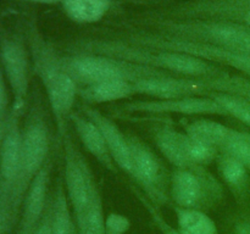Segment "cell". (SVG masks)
I'll return each instance as SVG.
<instances>
[{"mask_svg": "<svg viewBox=\"0 0 250 234\" xmlns=\"http://www.w3.org/2000/svg\"><path fill=\"white\" fill-rule=\"evenodd\" d=\"M95 53L142 66L158 68L181 77L210 78L225 73L219 66L188 54L160 49L138 48L121 44L98 43L93 46Z\"/></svg>", "mask_w": 250, "mask_h": 234, "instance_id": "1", "label": "cell"}, {"mask_svg": "<svg viewBox=\"0 0 250 234\" xmlns=\"http://www.w3.org/2000/svg\"><path fill=\"white\" fill-rule=\"evenodd\" d=\"M50 148L49 132L39 106H32L22 128L21 165L17 182L10 195V207L15 218H19L24 194L43 166L48 162Z\"/></svg>", "mask_w": 250, "mask_h": 234, "instance_id": "2", "label": "cell"}, {"mask_svg": "<svg viewBox=\"0 0 250 234\" xmlns=\"http://www.w3.org/2000/svg\"><path fill=\"white\" fill-rule=\"evenodd\" d=\"M60 65L77 84L84 87L106 80L121 79L134 83L146 78L170 75L158 68L137 65L100 54L62 58H60Z\"/></svg>", "mask_w": 250, "mask_h": 234, "instance_id": "3", "label": "cell"}, {"mask_svg": "<svg viewBox=\"0 0 250 234\" xmlns=\"http://www.w3.org/2000/svg\"><path fill=\"white\" fill-rule=\"evenodd\" d=\"M33 70L41 79L51 112L55 117L60 136L66 133V119L70 117L78 94L77 83L60 65V58L53 55L46 46H32Z\"/></svg>", "mask_w": 250, "mask_h": 234, "instance_id": "4", "label": "cell"}, {"mask_svg": "<svg viewBox=\"0 0 250 234\" xmlns=\"http://www.w3.org/2000/svg\"><path fill=\"white\" fill-rule=\"evenodd\" d=\"M224 189L205 166L175 168L170 176V196L176 206L207 212L222 199Z\"/></svg>", "mask_w": 250, "mask_h": 234, "instance_id": "5", "label": "cell"}, {"mask_svg": "<svg viewBox=\"0 0 250 234\" xmlns=\"http://www.w3.org/2000/svg\"><path fill=\"white\" fill-rule=\"evenodd\" d=\"M131 148L133 172L132 178L143 188L144 195L153 204L160 207L167 205L170 195L167 193L166 170L156 154L137 136H127Z\"/></svg>", "mask_w": 250, "mask_h": 234, "instance_id": "6", "label": "cell"}, {"mask_svg": "<svg viewBox=\"0 0 250 234\" xmlns=\"http://www.w3.org/2000/svg\"><path fill=\"white\" fill-rule=\"evenodd\" d=\"M63 139V185L72 209L73 217H78L89 204L93 194L98 190L92 170L82 154L76 148L70 134Z\"/></svg>", "mask_w": 250, "mask_h": 234, "instance_id": "7", "label": "cell"}, {"mask_svg": "<svg viewBox=\"0 0 250 234\" xmlns=\"http://www.w3.org/2000/svg\"><path fill=\"white\" fill-rule=\"evenodd\" d=\"M167 28L181 36L199 38L197 41L227 50L250 54V28L227 22L172 23Z\"/></svg>", "mask_w": 250, "mask_h": 234, "instance_id": "8", "label": "cell"}, {"mask_svg": "<svg viewBox=\"0 0 250 234\" xmlns=\"http://www.w3.org/2000/svg\"><path fill=\"white\" fill-rule=\"evenodd\" d=\"M0 63L14 99L11 109L22 114L26 106L31 83L28 51L17 39H2L0 43Z\"/></svg>", "mask_w": 250, "mask_h": 234, "instance_id": "9", "label": "cell"}, {"mask_svg": "<svg viewBox=\"0 0 250 234\" xmlns=\"http://www.w3.org/2000/svg\"><path fill=\"white\" fill-rule=\"evenodd\" d=\"M124 112H142V114H180L189 116L219 115L229 116L224 107L209 95H190V97L172 98V99L138 100L122 105Z\"/></svg>", "mask_w": 250, "mask_h": 234, "instance_id": "10", "label": "cell"}, {"mask_svg": "<svg viewBox=\"0 0 250 234\" xmlns=\"http://www.w3.org/2000/svg\"><path fill=\"white\" fill-rule=\"evenodd\" d=\"M21 112L10 110L0 146V200L10 205V195L17 182L21 165L22 128ZM15 217V216H14Z\"/></svg>", "mask_w": 250, "mask_h": 234, "instance_id": "11", "label": "cell"}, {"mask_svg": "<svg viewBox=\"0 0 250 234\" xmlns=\"http://www.w3.org/2000/svg\"><path fill=\"white\" fill-rule=\"evenodd\" d=\"M51 162L43 166L38 175L32 180L24 194L20 210L17 234H34L48 209V187Z\"/></svg>", "mask_w": 250, "mask_h": 234, "instance_id": "12", "label": "cell"}, {"mask_svg": "<svg viewBox=\"0 0 250 234\" xmlns=\"http://www.w3.org/2000/svg\"><path fill=\"white\" fill-rule=\"evenodd\" d=\"M137 94L148 95L155 99L207 95L209 89L203 78L181 77V76L163 75L146 78L133 83Z\"/></svg>", "mask_w": 250, "mask_h": 234, "instance_id": "13", "label": "cell"}, {"mask_svg": "<svg viewBox=\"0 0 250 234\" xmlns=\"http://www.w3.org/2000/svg\"><path fill=\"white\" fill-rule=\"evenodd\" d=\"M84 112L85 116L100 129L104 136L107 148L117 167L121 168L124 172L128 173L132 177L133 165H132L131 148H129L127 134H125L115 122H112L109 117L103 115L98 110L87 107L84 109Z\"/></svg>", "mask_w": 250, "mask_h": 234, "instance_id": "14", "label": "cell"}, {"mask_svg": "<svg viewBox=\"0 0 250 234\" xmlns=\"http://www.w3.org/2000/svg\"><path fill=\"white\" fill-rule=\"evenodd\" d=\"M70 118L75 126L81 143L85 149L102 163L104 168L112 173H117V166L110 154L107 144L100 129L88 118L78 114H71Z\"/></svg>", "mask_w": 250, "mask_h": 234, "instance_id": "15", "label": "cell"}, {"mask_svg": "<svg viewBox=\"0 0 250 234\" xmlns=\"http://www.w3.org/2000/svg\"><path fill=\"white\" fill-rule=\"evenodd\" d=\"M156 146L164 157L175 168L190 167L194 165L189 155V136L171 128H163L155 134Z\"/></svg>", "mask_w": 250, "mask_h": 234, "instance_id": "16", "label": "cell"}, {"mask_svg": "<svg viewBox=\"0 0 250 234\" xmlns=\"http://www.w3.org/2000/svg\"><path fill=\"white\" fill-rule=\"evenodd\" d=\"M78 94L84 101L90 102V104H105V102L126 99L132 95H136L137 92L132 82L114 79L87 85L78 90Z\"/></svg>", "mask_w": 250, "mask_h": 234, "instance_id": "17", "label": "cell"}, {"mask_svg": "<svg viewBox=\"0 0 250 234\" xmlns=\"http://www.w3.org/2000/svg\"><path fill=\"white\" fill-rule=\"evenodd\" d=\"M220 176L239 202H246L250 193L248 168L231 156L221 155L217 160Z\"/></svg>", "mask_w": 250, "mask_h": 234, "instance_id": "18", "label": "cell"}, {"mask_svg": "<svg viewBox=\"0 0 250 234\" xmlns=\"http://www.w3.org/2000/svg\"><path fill=\"white\" fill-rule=\"evenodd\" d=\"M70 206L63 180L60 179L56 184L54 199L50 202L53 234H78L75 217L71 214Z\"/></svg>", "mask_w": 250, "mask_h": 234, "instance_id": "19", "label": "cell"}, {"mask_svg": "<svg viewBox=\"0 0 250 234\" xmlns=\"http://www.w3.org/2000/svg\"><path fill=\"white\" fill-rule=\"evenodd\" d=\"M232 129L220 122L212 119H197L186 127V134L198 141L211 145L214 148H222L225 141L231 134Z\"/></svg>", "mask_w": 250, "mask_h": 234, "instance_id": "20", "label": "cell"}, {"mask_svg": "<svg viewBox=\"0 0 250 234\" xmlns=\"http://www.w3.org/2000/svg\"><path fill=\"white\" fill-rule=\"evenodd\" d=\"M66 15L78 23L100 21L110 7V0H63Z\"/></svg>", "mask_w": 250, "mask_h": 234, "instance_id": "21", "label": "cell"}, {"mask_svg": "<svg viewBox=\"0 0 250 234\" xmlns=\"http://www.w3.org/2000/svg\"><path fill=\"white\" fill-rule=\"evenodd\" d=\"M177 228L182 234H219L216 223L207 212L194 209L175 207Z\"/></svg>", "mask_w": 250, "mask_h": 234, "instance_id": "22", "label": "cell"}, {"mask_svg": "<svg viewBox=\"0 0 250 234\" xmlns=\"http://www.w3.org/2000/svg\"><path fill=\"white\" fill-rule=\"evenodd\" d=\"M104 207L99 189L93 194L87 209L78 217H76V227L78 234H106L105 228Z\"/></svg>", "mask_w": 250, "mask_h": 234, "instance_id": "23", "label": "cell"}, {"mask_svg": "<svg viewBox=\"0 0 250 234\" xmlns=\"http://www.w3.org/2000/svg\"><path fill=\"white\" fill-rule=\"evenodd\" d=\"M207 83V87L210 92H220L226 94L236 95L250 100V80L243 77L229 76L226 73L216 76V77L203 78Z\"/></svg>", "mask_w": 250, "mask_h": 234, "instance_id": "24", "label": "cell"}, {"mask_svg": "<svg viewBox=\"0 0 250 234\" xmlns=\"http://www.w3.org/2000/svg\"><path fill=\"white\" fill-rule=\"evenodd\" d=\"M207 95L216 100L229 116H233L250 127V100L220 92H210Z\"/></svg>", "mask_w": 250, "mask_h": 234, "instance_id": "25", "label": "cell"}, {"mask_svg": "<svg viewBox=\"0 0 250 234\" xmlns=\"http://www.w3.org/2000/svg\"><path fill=\"white\" fill-rule=\"evenodd\" d=\"M224 154L236 158L250 170V134L232 129L231 134L222 146Z\"/></svg>", "mask_w": 250, "mask_h": 234, "instance_id": "26", "label": "cell"}, {"mask_svg": "<svg viewBox=\"0 0 250 234\" xmlns=\"http://www.w3.org/2000/svg\"><path fill=\"white\" fill-rule=\"evenodd\" d=\"M136 194H137V196L139 197V200H141L142 204H143V206L148 210V212H149V214H150L151 219H153L154 224H155V227L161 232V233L163 234H182L181 233L180 229L172 227L167 221H166L165 218H164L163 214H161V212H160V210H159V207L156 206L155 204H153V202H151L150 200H149L148 197L144 195V193L136 192Z\"/></svg>", "mask_w": 250, "mask_h": 234, "instance_id": "27", "label": "cell"}, {"mask_svg": "<svg viewBox=\"0 0 250 234\" xmlns=\"http://www.w3.org/2000/svg\"><path fill=\"white\" fill-rule=\"evenodd\" d=\"M106 234H126L131 228V221L126 216L117 212H111L105 218Z\"/></svg>", "mask_w": 250, "mask_h": 234, "instance_id": "28", "label": "cell"}, {"mask_svg": "<svg viewBox=\"0 0 250 234\" xmlns=\"http://www.w3.org/2000/svg\"><path fill=\"white\" fill-rule=\"evenodd\" d=\"M9 84H7L6 77L2 71L1 63H0V119H6L10 114V97H9Z\"/></svg>", "mask_w": 250, "mask_h": 234, "instance_id": "29", "label": "cell"}, {"mask_svg": "<svg viewBox=\"0 0 250 234\" xmlns=\"http://www.w3.org/2000/svg\"><path fill=\"white\" fill-rule=\"evenodd\" d=\"M15 222H16V218L14 217L10 205L0 200V234L9 232Z\"/></svg>", "mask_w": 250, "mask_h": 234, "instance_id": "30", "label": "cell"}, {"mask_svg": "<svg viewBox=\"0 0 250 234\" xmlns=\"http://www.w3.org/2000/svg\"><path fill=\"white\" fill-rule=\"evenodd\" d=\"M34 234H53V228H51V211H50V202L46 209L45 214H44L43 219L39 223L38 228L34 232Z\"/></svg>", "mask_w": 250, "mask_h": 234, "instance_id": "31", "label": "cell"}, {"mask_svg": "<svg viewBox=\"0 0 250 234\" xmlns=\"http://www.w3.org/2000/svg\"><path fill=\"white\" fill-rule=\"evenodd\" d=\"M233 234H250V221L241 219L236 222L233 227Z\"/></svg>", "mask_w": 250, "mask_h": 234, "instance_id": "32", "label": "cell"}, {"mask_svg": "<svg viewBox=\"0 0 250 234\" xmlns=\"http://www.w3.org/2000/svg\"><path fill=\"white\" fill-rule=\"evenodd\" d=\"M243 20L250 27V0H248V6H247V10L244 11Z\"/></svg>", "mask_w": 250, "mask_h": 234, "instance_id": "33", "label": "cell"}, {"mask_svg": "<svg viewBox=\"0 0 250 234\" xmlns=\"http://www.w3.org/2000/svg\"><path fill=\"white\" fill-rule=\"evenodd\" d=\"M26 1L38 2V4H56V2H62L63 0H26Z\"/></svg>", "mask_w": 250, "mask_h": 234, "instance_id": "34", "label": "cell"}, {"mask_svg": "<svg viewBox=\"0 0 250 234\" xmlns=\"http://www.w3.org/2000/svg\"><path fill=\"white\" fill-rule=\"evenodd\" d=\"M6 118H7V117H6ZM5 124H6V119H0V146H1L2 138H4Z\"/></svg>", "mask_w": 250, "mask_h": 234, "instance_id": "35", "label": "cell"}]
</instances>
